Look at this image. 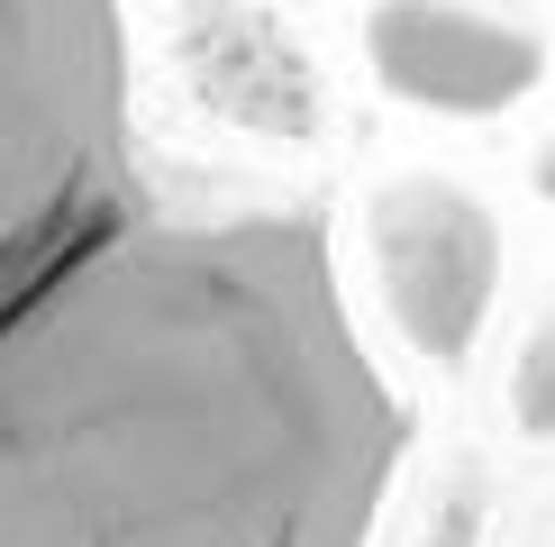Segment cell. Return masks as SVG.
I'll return each instance as SVG.
<instances>
[{
    "label": "cell",
    "instance_id": "6da1fadb",
    "mask_svg": "<svg viewBox=\"0 0 555 547\" xmlns=\"http://www.w3.org/2000/svg\"><path fill=\"white\" fill-rule=\"evenodd\" d=\"M410 447L328 211L128 182L0 283V547H374Z\"/></svg>",
    "mask_w": 555,
    "mask_h": 547
},
{
    "label": "cell",
    "instance_id": "7a4b0ae2",
    "mask_svg": "<svg viewBox=\"0 0 555 547\" xmlns=\"http://www.w3.org/2000/svg\"><path fill=\"white\" fill-rule=\"evenodd\" d=\"M128 182V0H0V283Z\"/></svg>",
    "mask_w": 555,
    "mask_h": 547
}]
</instances>
